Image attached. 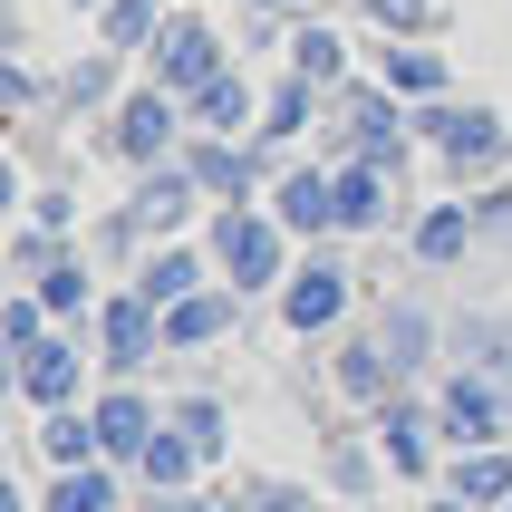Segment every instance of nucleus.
Instances as JSON below:
<instances>
[{
	"label": "nucleus",
	"mask_w": 512,
	"mask_h": 512,
	"mask_svg": "<svg viewBox=\"0 0 512 512\" xmlns=\"http://www.w3.org/2000/svg\"><path fill=\"white\" fill-rule=\"evenodd\" d=\"M87 368H97V339L58 329V339H39L29 358H10V397H20V406H39V416H58V406H78Z\"/></svg>",
	"instance_id": "7ed1b4c3"
},
{
	"label": "nucleus",
	"mask_w": 512,
	"mask_h": 512,
	"mask_svg": "<svg viewBox=\"0 0 512 512\" xmlns=\"http://www.w3.org/2000/svg\"><path fill=\"white\" fill-rule=\"evenodd\" d=\"M503 512H512V503H503Z\"/></svg>",
	"instance_id": "ea45409f"
},
{
	"label": "nucleus",
	"mask_w": 512,
	"mask_h": 512,
	"mask_svg": "<svg viewBox=\"0 0 512 512\" xmlns=\"http://www.w3.org/2000/svg\"><path fill=\"white\" fill-rule=\"evenodd\" d=\"M87 416H97V445H107V464H136L145 445H155V426H165V406L145 397V387H126V377H116V387L87 406Z\"/></svg>",
	"instance_id": "9b49d317"
},
{
	"label": "nucleus",
	"mask_w": 512,
	"mask_h": 512,
	"mask_svg": "<svg viewBox=\"0 0 512 512\" xmlns=\"http://www.w3.org/2000/svg\"><path fill=\"white\" fill-rule=\"evenodd\" d=\"M435 445H445L435 406H377V455L397 464L406 484H426V474H435Z\"/></svg>",
	"instance_id": "ddd939ff"
},
{
	"label": "nucleus",
	"mask_w": 512,
	"mask_h": 512,
	"mask_svg": "<svg viewBox=\"0 0 512 512\" xmlns=\"http://www.w3.org/2000/svg\"><path fill=\"white\" fill-rule=\"evenodd\" d=\"M339 387H348V397H368V406H387V387H397V358L377 348V329H358V339L339 348Z\"/></svg>",
	"instance_id": "a878e982"
},
{
	"label": "nucleus",
	"mask_w": 512,
	"mask_h": 512,
	"mask_svg": "<svg viewBox=\"0 0 512 512\" xmlns=\"http://www.w3.org/2000/svg\"><path fill=\"white\" fill-rule=\"evenodd\" d=\"M435 329H445V319L416 310V300H387V310H377V348L397 358V377H426L435 368Z\"/></svg>",
	"instance_id": "f3484780"
},
{
	"label": "nucleus",
	"mask_w": 512,
	"mask_h": 512,
	"mask_svg": "<svg viewBox=\"0 0 512 512\" xmlns=\"http://www.w3.org/2000/svg\"><path fill=\"white\" fill-rule=\"evenodd\" d=\"M39 339H58V329H49V300H39V290H10V300H0V348L29 358Z\"/></svg>",
	"instance_id": "c85d7f7f"
},
{
	"label": "nucleus",
	"mask_w": 512,
	"mask_h": 512,
	"mask_svg": "<svg viewBox=\"0 0 512 512\" xmlns=\"http://www.w3.org/2000/svg\"><path fill=\"white\" fill-rule=\"evenodd\" d=\"M319 97H329V87H310V78H300V68H290V78L271 87V107H261L252 145H290V136H300V126H310V107H319Z\"/></svg>",
	"instance_id": "393cba45"
},
{
	"label": "nucleus",
	"mask_w": 512,
	"mask_h": 512,
	"mask_svg": "<svg viewBox=\"0 0 512 512\" xmlns=\"http://www.w3.org/2000/svg\"><path fill=\"white\" fill-rule=\"evenodd\" d=\"M223 512H310V503H300L290 484H232V493H223Z\"/></svg>",
	"instance_id": "72a5a7b5"
},
{
	"label": "nucleus",
	"mask_w": 512,
	"mask_h": 512,
	"mask_svg": "<svg viewBox=\"0 0 512 512\" xmlns=\"http://www.w3.org/2000/svg\"><path fill=\"white\" fill-rule=\"evenodd\" d=\"M445 348H455V368H484V377H503V387H512V319H493V310H464Z\"/></svg>",
	"instance_id": "4be33fe9"
},
{
	"label": "nucleus",
	"mask_w": 512,
	"mask_h": 512,
	"mask_svg": "<svg viewBox=\"0 0 512 512\" xmlns=\"http://www.w3.org/2000/svg\"><path fill=\"white\" fill-rule=\"evenodd\" d=\"M223 329H242V290L232 281H213V290H194V300L165 310V348H213Z\"/></svg>",
	"instance_id": "4468645a"
},
{
	"label": "nucleus",
	"mask_w": 512,
	"mask_h": 512,
	"mask_svg": "<svg viewBox=\"0 0 512 512\" xmlns=\"http://www.w3.org/2000/svg\"><path fill=\"white\" fill-rule=\"evenodd\" d=\"M445 58L435 49H387V97H416V107H426V97H445Z\"/></svg>",
	"instance_id": "cd10ccee"
},
{
	"label": "nucleus",
	"mask_w": 512,
	"mask_h": 512,
	"mask_svg": "<svg viewBox=\"0 0 512 512\" xmlns=\"http://www.w3.org/2000/svg\"><path fill=\"white\" fill-rule=\"evenodd\" d=\"M145 512H223V503H203V493H155Z\"/></svg>",
	"instance_id": "4c0bfd02"
},
{
	"label": "nucleus",
	"mask_w": 512,
	"mask_h": 512,
	"mask_svg": "<svg viewBox=\"0 0 512 512\" xmlns=\"http://www.w3.org/2000/svg\"><path fill=\"white\" fill-rule=\"evenodd\" d=\"M29 290H39V300H49V319H68V329H87V319H97V271H87L78 242H68V252H58Z\"/></svg>",
	"instance_id": "aec40b11"
},
{
	"label": "nucleus",
	"mask_w": 512,
	"mask_h": 512,
	"mask_svg": "<svg viewBox=\"0 0 512 512\" xmlns=\"http://www.w3.org/2000/svg\"><path fill=\"white\" fill-rule=\"evenodd\" d=\"M194 194H203V184H194L184 165H145V184H136V203H126V213H136V223L165 242V232H184V223H194Z\"/></svg>",
	"instance_id": "dca6fc26"
},
{
	"label": "nucleus",
	"mask_w": 512,
	"mask_h": 512,
	"mask_svg": "<svg viewBox=\"0 0 512 512\" xmlns=\"http://www.w3.org/2000/svg\"><path fill=\"white\" fill-rule=\"evenodd\" d=\"M194 474H203V445L184 426H155V445L136 455V484L145 493H194Z\"/></svg>",
	"instance_id": "412c9836"
},
{
	"label": "nucleus",
	"mask_w": 512,
	"mask_h": 512,
	"mask_svg": "<svg viewBox=\"0 0 512 512\" xmlns=\"http://www.w3.org/2000/svg\"><path fill=\"white\" fill-rule=\"evenodd\" d=\"M339 319H348V261H339V252L290 261V281H281V329L319 339V329H339Z\"/></svg>",
	"instance_id": "423d86ee"
},
{
	"label": "nucleus",
	"mask_w": 512,
	"mask_h": 512,
	"mask_svg": "<svg viewBox=\"0 0 512 512\" xmlns=\"http://www.w3.org/2000/svg\"><path fill=\"white\" fill-rule=\"evenodd\" d=\"M416 136L426 145H445V165L455 174H503V155H512V126L493 107H474V97H426V107H416Z\"/></svg>",
	"instance_id": "f03ea898"
},
{
	"label": "nucleus",
	"mask_w": 512,
	"mask_h": 512,
	"mask_svg": "<svg viewBox=\"0 0 512 512\" xmlns=\"http://www.w3.org/2000/svg\"><path fill=\"white\" fill-rule=\"evenodd\" d=\"M39 512H116V464H78L39 493Z\"/></svg>",
	"instance_id": "bb28decb"
},
{
	"label": "nucleus",
	"mask_w": 512,
	"mask_h": 512,
	"mask_svg": "<svg viewBox=\"0 0 512 512\" xmlns=\"http://www.w3.org/2000/svg\"><path fill=\"white\" fill-rule=\"evenodd\" d=\"M87 329H97V368L126 377V387H136V368L165 348V310H155L145 290H116V300H97V319H87Z\"/></svg>",
	"instance_id": "39448f33"
},
{
	"label": "nucleus",
	"mask_w": 512,
	"mask_h": 512,
	"mask_svg": "<svg viewBox=\"0 0 512 512\" xmlns=\"http://www.w3.org/2000/svg\"><path fill=\"white\" fill-rule=\"evenodd\" d=\"M435 426H445L455 455H474V445H493V435L512 426V387L484 377V368H445V387H435Z\"/></svg>",
	"instance_id": "20e7f679"
},
{
	"label": "nucleus",
	"mask_w": 512,
	"mask_h": 512,
	"mask_svg": "<svg viewBox=\"0 0 512 512\" xmlns=\"http://www.w3.org/2000/svg\"><path fill=\"white\" fill-rule=\"evenodd\" d=\"M184 126H194V116H184V97H165V87H136V97H116V155H126V165H165L174 145H184Z\"/></svg>",
	"instance_id": "0eeeda50"
},
{
	"label": "nucleus",
	"mask_w": 512,
	"mask_h": 512,
	"mask_svg": "<svg viewBox=\"0 0 512 512\" xmlns=\"http://www.w3.org/2000/svg\"><path fill=\"white\" fill-rule=\"evenodd\" d=\"M406 242H416V261H426V271H445V261H464L474 242H484V213H474V203H435V213H416V232H406Z\"/></svg>",
	"instance_id": "6ab92c4d"
},
{
	"label": "nucleus",
	"mask_w": 512,
	"mask_h": 512,
	"mask_svg": "<svg viewBox=\"0 0 512 512\" xmlns=\"http://www.w3.org/2000/svg\"><path fill=\"white\" fill-rule=\"evenodd\" d=\"M58 252H68V242H58L49 223H20V232H10V271H20V281H39V271H49Z\"/></svg>",
	"instance_id": "2f4dec72"
},
{
	"label": "nucleus",
	"mask_w": 512,
	"mask_h": 512,
	"mask_svg": "<svg viewBox=\"0 0 512 512\" xmlns=\"http://www.w3.org/2000/svg\"><path fill=\"white\" fill-rule=\"evenodd\" d=\"M39 455H49L58 474L107 464V445H97V416H87V406H58V416H39Z\"/></svg>",
	"instance_id": "5701e85b"
},
{
	"label": "nucleus",
	"mask_w": 512,
	"mask_h": 512,
	"mask_svg": "<svg viewBox=\"0 0 512 512\" xmlns=\"http://www.w3.org/2000/svg\"><path fill=\"white\" fill-rule=\"evenodd\" d=\"M184 174L213 203H252L261 194V145L252 136H184Z\"/></svg>",
	"instance_id": "9d476101"
},
{
	"label": "nucleus",
	"mask_w": 512,
	"mask_h": 512,
	"mask_svg": "<svg viewBox=\"0 0 512 512\" xmlns=\"http://www.w3.org/2000/svg\"><path fill=\"white\" fill-rule=\"evenodd\" d=\"M223 78V39L203 20H174L155 49H145V87H165V97H194V87H213Z\"/></svg>",
	"instance_id": "6e6552de"
},
{
	"label": "nucleus",
	"mask_w": 512,
	"mask_h": 512,
	"mask_svg": "<svg viewBox=\"0 0 512 512\" xmlns=\"http://www.w3.org/2000/svg\"><path fill=\"white\" fill-rule=\"evenodd\" d=\"M426 512H474V503H464V493H435V503Z\"/></svg>",
	"instance_id": "58836bf2"
},
{
	"label": "nucleus",
	"mask_w": 512,
	"mask_h": 512,
	"mask_svg": "<svg viewBox=\"0 0 512 512\" xmlns=\"http://www.w3.org/2000/svg\"><path fill=\"white\" fill-rule=\"evenodd\" d=\"M445 493H464L474 512L512 503V445H474V455H445Z\"/></svg>",
	"instance_id": "a211bd4d"
},
{
	"label": "nucleus",
	"mask_w": 512,
	"mask_h": 512,
	"mask_svg": "<svg viewBox=\"0 0 512 512\" xmlns=\"http://www.w3.org/2000/svg\"><path fill=\"white\" fill-rule=\"evenodd\" d=\"M165 426H184V435H194V445H203V464H213V455L232 445V416H223V397H174V406H165Z\"/></svg>",
	"instance_id": "c756f323"
},
{
	"label": "nucleus",
	"mask_w": 512,
	"mask_h": 512,
	"mask_svg": "<svg viewBox=\"0 0 512 512\" xmlns=\"http://www.w3.org/2000/svg\"><path fill=\"white\" fill-rule=\"evenodd\" d=\"M184 116H194V136H252V126H261L252 78H242V68H223L213 87H194V97H184Z\"/></svg>",
	"instance_id": "2eb2a0df"
},
{
	"label": "nucleus",
	"mask_w": 512,
	"mask_h": 512,
	"mask_svg": "<svg viewBox=\"0 0 512 512\" xmlns=\"http://www.w3.org/2000/svg\"><path fill=\"white\" fill-rule=\"evenodd\" d=\"M107 87H116V58H87V68H68V97H78V107H97Z\"/></svg>",
	"instance_id": "c9c22d12"
},
{
	"label": "nucleus",
	"mask_w": 512,
	"mask_h": 512,
	"mask_svg": "<svg viewBox=\"0 0 512 512\" xmlns=\"http://www.w3.org/2000/svg\"><path fill=\"white\" fill-rule=\"evenodd\" d=\"M68 213H78V203L58 194V184H49V194H29V223H49V232H58V223H68Z\"/></svg>",
	"instance_id": "e433bc0d"
},
{
	"label": "nucleus",
	"mask_w": 512,
	"mask_h": 512,
	"mask_svg": "<svg viewBox=\"0 0 512 512\" xmlns=\"http://www.w3.org/2000/svg\"><path fill=\"white\" fill-rule=\"evenodd\" d=\"M377 223H387V165L348 155L339 165V232H377Z\"/></svg>",
	"instance_id": "b1692460"
},
{
	"label": "nucleus",
	"mask_w": 512,
	"mask_h": 512,
	"mask_svg": "<svg viewBox=\"0 0 512 512\" xmlns=\"http://www.w3.org/2000/svg\"><path fill=\"white\" fill-rule=\"evenodd\" d=\"M377 464H387V455H368L358 435H339V445H329V484H339V493H368V484H377Z\"/></svg>",
	"instance_id": "473e14b6"
},
{
	"label": "nucleus",
	"mask_w": 512,
	"mask_h": 512,
	"mask_svg": "<svg viewBox=\"0 0 512 512\" xmlns=\"http://www.w3.org/2000/svg\"><path fill=\"white\" fill-rule=\"evenodd\" d=\"M203 242H213V271H223L242 300L290 281V232H281V213H271V203H213Z\"/></svg>",
	"instance_id": "f257e3e1"
},
{
	"label": "nucleus",
	"mask_w": 512,
	"mask_h": 512,
	"mask_svg": "<svg viewBox=\"0 0 512 512\" xmlns=\"http://www.w3.org/2000/svg\"><path fill=\"white\" fill-rule=\"evenodd\" d=\"M136 39H155V0H116L107 10V49H136Z\"/></svg>",
	"instance_id": "f704fd0d"
},
{
	"label": "nucleus",
	"mask_w": 512,
	"mask_h": 512,
	"mask_svg": "<svg viewBox=\"0 0 512 512\" xmlns=\"http://www.w3.org/2000/svg\"><path fill=\"white\" fill-rule=\"evenodd\" d=\"M223 271H213V242H165V252L136 261V290L155 300V310H174V300H194V290H213Z\"/></svg>",
	"instance_id": "f8f14e48"
},
{
	"label": "nucleus",
	"mask_w": 512,
	"mask_h": 512,
	"mask_svg": "<svg viewBox=\"0 0 512 512\" xmlns=\"http://www.w3.org/2000/svg\"><path fill=\"white\" fill-rule=\"evenodd\" d=\"M290 68H300L310 87H329V97L348 87V58H339V39H329V29H300V39H290Z\"/></svg>",
	"instance_id": "7c9ffc66"
},
{
	"label": "nucleus",
	"mask_w": 512,
	"mask_h": 512,
	"mask_svg": "<svg viewBox=\"0 0 512 512\" xmlns=\"http://www.w3.org/2000/svg\"><path fill=\"white\" fill-rule=\"evenodd\" d=\"M271 213H281L290 242H329V232H339V174L281 165V174H271Z\"/></svg>",
	"instance_id": "1a4fd4ad"
}]
</instances>
